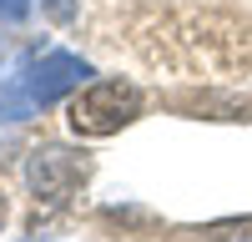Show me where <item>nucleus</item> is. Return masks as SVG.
<instances>
[{
	"label": "nucleus",
	"instance_id": "20e7f679",
	"mask_svg": "<svg viewBox=\"0 0 252 242\" xmlns=\"http://www.w3.org/2000/svg\"><path fill=\"white\" fill-rule=\"evenodd\" d=\"M40 10H46L56 26H71L76 20V0H40Z\"/></svg>",
	"mask_w": 252,
	"mask_h": 242
},
{
	"label": "nucleus",
	"instance_id": "39448f33",
	"mask_svg": "<svg viewBox=\"0 0 252 242\" xmlns=\"http://www.w3.org/2000/svg\"><path fill=\"white\" fill-rule=\"evenodd\" d=\"M0 15H5V20H26L31 15V0H0Z\"/></svg>",
	"mask_w": 252,
	"mask_h": 242
},
{
	"label": "nucleus",
	"instance_id": "f257e3e1",
	"mask_svg": "<svg viewBox=\"0 0 252 242\" xmlns=\"http://www.w3.org/2000/svg\"><path fill=\"white\" fill-rule=\"evenodd\" d=\"M91 76V60H81L71 51H46V56H31L15 76H5L0 86V121H26L35 111L56 106L61 96H71L81 81Z\"/></svg>",
	"mask_w": 252,
	"mask_h": 242
},
{
	"label": "nucleus",
	"instance_id": "423d86ee",
	"mask_svg": "<svg viewBox=\"0 0 252 242\" xmlns=\"http://www.w3.org/2000/svg\"><path fill=\"white\" fill-rule=\"evenodd\" d=\"M26 242H56V237H26Z\"/></svg>",
	"mask_w": 252,
	"mask_h": 242
},
{
	"label": "nucleus",
	"instance_id": "6e6552de",
	"mask_svg": "<svg viewBox=\"0 0 252 242\" xmlns=\"http://www.w3.org/2000/svg\"><path fill=\"white\" fill-rule=\"evenodd\" d=\"M0 217H5V202H0Z\"/></svg>",
	"mask_w": 252,
	"mask_h": 242
},
{
	"label": "nucleus",
	"instance_id": "7ed1b4c3",
	"mask_svg": "<svg viewBox=\"0 0 252 242\" xmlns=\"http://www.w3.org/2000/svg\"><path fill=\"white\" fill-rule=\"evenodd\" d=\"M86 177H91L86 151H71V147H40V151H31V161H26V182H31L35 202H46V207L71 202V192H76Z\"/></svg>",
	"mask_w": 252,
	"mask_h": 242
},
{
	"label": "nucleus",
	"instance_id": "0eeeda50",
	"mask_svg": "<svg viewBox=\"0 0 252 242\" xmlns=\"http://www.w3.org/2000/svg\"><path fill=\"white\" fill-rule=\"evenodd\" d=\"M0 56H5V35H0Z\"/></svg>",
	"mask_w": 252,
	"mask_h": 242
},
{
	"label": "nucleus",
	"instance_id": "f03ea898",
	"mask_svg": "<svg viewBox=\"0 0 252 242\" xmlns=\"http://www.w3.org/2000/svg\"><path fill=\"white\" fill-rule=\"evenodd\" d=\"M136 116H141V91L131 81H96V86H86L76 96L71 126L81 136H111L121 126H131Z\"/></svg>",
	"mask_w": 252,
	"mask_h": 242
}]
</instances>
